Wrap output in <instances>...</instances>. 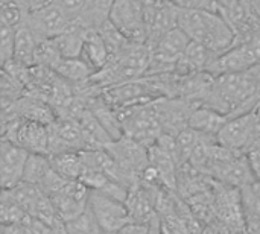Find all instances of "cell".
Here are the masks:
<instances>
[{
  "label": "cell",
  "instance_id": "obj_1",
  "mask_svg": "<svg viewBox=\"0 0 260 234\" xmlns=\"http://www.w3.org/2000/svg\"><path fill=\"white\" fill-rule=\"evenodd\" d=\"M178 27L190 38L216 55L233 49L238 35L222 12L178 9Z\"/></svg>",
  "mask_w": 260,
  "mask_h": 234
},
{
  "label": "cell",
  "instance_id": "obj_2",
  "mask_svg": "<svg viewBox=\"0 0 260 234\" xmlns=\"http://www.w3.org/2000/svg\"><path fill=\"white\" fill-rule=\"evenodd\" d=\"M149 64L151 47L148 44L129 43L123 50L111 56L107 67L94 73L90 82L102 90L125 82L137 81L148 75Z\"/></svg>",
  "mask_w": 260,
  "mask_h": 234
},
{
  "label": "cell",
  "instance_id": "obj_3",
  "mask_svg": "<svg viewBox=\"0 0 260 234\" xmlns=\"http://www.w3.org/2000/svg\"><path fill=\"white\" fill-rule=\"evenodd\" d=\"M117 113L122 122L123 136L148 148L155 145L163 134V128L155 110V101L119 108Z\"/></svg>",
  "mask_w": 260,
  "mask_h": 234
},
{
  "label": "cell",
  "instance_id": "obj_4",
  "mask_svg": "<svg viewBox=\"0 0 260 234\" xmlns=\"http://www.w3.org/2000/svg\"><path fill=\"white\" fill-rule=\"evenodd\" d=\"M110 21L131 43L146 44L148 24L142 0H114Z\"/></svg>",
  "mask_w": 260,
  "mask_h": 234
},
{
  "label": "cell",
  "instance_id": "obj_5",
  "mask_svg": "<svg viewBox=\"0 0 260 234\" xmlns=\"http://www.w3.org/2000/svg\"><path fill=\"white\" fill-rule=\"evenodd\" d=\"M88 207L107 234H116L133 221L126 203L96 190H90Z\"/></svg>",
  "mask_w": 260,
  "mask_h": 234
},
{
  "label": "cell",
  "instance_id": "obj_6",
  "mask_svg": "<svg viewBox=\"0 0 260 234\" xmlns=\"http://www.w3.org/2000/svg\"><path fill=\"white\" fill-rule=\"evenodd\" d=\"M24 23L41 41L55 40L73 26V21L55 3L29 12Z\"/></svg>",
  "mask_w": 260,
  "mask_h": 234
},
{
  "label": "cell",
  "instance_id": "obj_7",
  "mask_svg": "<svg viewBox=\"0 0 260 234\" xmlns=\"http://www.w3.org/2000/svg\"><path fill=\"white\" fill-rule=\"evenodd\" d=\"M49 198L61 221L67 222L81 215L88 207L90 189L81 181L66 180L64 184Z\"/></svg>",
  "mask_w": 260,
  "mask_h": 234
},
{
  "label": "cell",
  "instance_id": "obj_8",
  "mask_svg": "<svg viewBox=\"0 0 260 234\" xmlns=\"http://www.w3.org/2000/svg\"><path fill=\"white\" fill-rule=\"evenodd\" d=\"M104 149L126 171L140 177L149 166V148L123 136L110 142Z\"/></svg>",
  "mask_w": 260,
  "mask_h": 234
},
{
  "label": "cell",
  "instance_id": "obj_9",
  "mask_svg": "<svg viewBox=\"0 0 260 234\" xmlns=\"http://www.w3.org/2000/svg\"><path fill=\"white\" fill-rule=\"evenodd\" d=\"M30 152L20 145L2 139L0 143V181L2 189H12L23 181Z\"/></svg>",
  "mask_w": 260,
  "mask_h": 234
},
{
  "label": "cell",
  "instance_id": "obj_10",
  "mask_svg": "<svg viewBox=\"0 0 260 234\" xmlns=\"http://www.w3.org/2000/svg\"><path fill=\"white\" fill-rule=\"evenodd\" d=\"M253 125H254V114L253 110L247 114L230 117L224 128L216 136L218 145L236 151V152H247L251 143L253 136Z\"/></svg>",
  "mask_w": 260,
  "mask_h": 234
},
{
  "label": "cell",
  "instance_id": "obj_11",
  "mask_svg": "<svg viewBox=\"0 0 260 234\" xmlns=\"http://www.w3.org/2000/svg\"><path fill=\"white\" fill-rule=\"evenodd\" d=\"M149 166L158 174L163 186L169 192H175L178 189V161L172 154L165 151L157 143L149 146Z\"/></svg>",
  "mask_w": 260,
  "mask_h": 234
},
{
  "label": "cell",
  "instance_id": "obj_12",
  "mask_svg": "<svg viewBox=\"0 0 260 234\" xmlns=\"http://www.w3.org/2000/svg\"><path fill=\"white\" fill-rule=\"evenodd\" d=\"M41 40L32 32V29L23 23L17 27L15 34V52H14V64L30 69L37 65V50Z\"/></svg>",
  "mask_w": 260,
  "mask_h": 234
},
{
  "label": "cell",
  "instance_id": "obj_13",
  "mask_svg": "<svg viewBox=\"0 0 260 234\" xmlns=\"http://www.w3.org/2000/svg\"><path fill=\"white\" fill-rule=\"evenodd\" d=\"M229 119H230L229 116H225L210 107L198 105L189 119V128H192L197 132H201L204 136L216 139V136L224 128V125L229 122Z\"/></svg>",
  "mask_w": 260,
  "mask_h": 234
},
{
  "label": "cell",
  "instance_id": "obj_14",
  "mask_svg": "<svg viewBox=\"0 0 260 234\" xmlns=\"http://www.w3.org/2000/svg\"><path fill=\"white\" fill-rule=\"evenodd\" d=\"M81 58L88 64V67L93 70V73L101 72L110 62L111 53L98 30H90L87 34Z\"/></svg>",
  "mask_w": 260,
  "mask_h": 234
},
{
  "label": "cell",
  "instance_id": "obj_15",
  "mask_svg": "<svg viewBox=\"0 0 260 234\" xmlns=\"http://www.w3.org/2000/svg\"><path fill=\"white\" fill-rule=\"evenodd\" d=\"M113 3L114 0H87L75 23L87 30H99V27L110 20Z\"/></svg>",
  "mask_w": 260,
  "mask_h": 234
},
{
  "label": "cell",
  "instance_id": "obj_16",
  "mask_svg": "<svg viewBox=\"0 0 260 234\" xmlns=\"http://www.w3.org/2000/svg\"><path fill=\"white\" fill-rule=\"evenodd\" d=\"M88 32L90 30L73 23V26L70 29H67L62 35H59L58 38H55L52 41L55 43V46H56V49L62 58H66V59L81 58L84 43H85Z\"/></svg>",
  "mask_w": 260,
  "mask_h": 234
},
{
  "label": "cell",
  "instance_id": "obj_17",
  "mask_svg": "<svg viewBox=\"0 0 260 234\" xmlns=\"http://www.w3.org/2000/svg\"><path fill=\"white\" fill-rule=\"evenodd\" d=\"M49 158H50L52 168L66 180L79 181L84 171H85V164H84V158H82L81 151L62 152L58 155H52Z\"/></svg>",
  "mask_w": 260,
  "mask_h": 234
},
{
  "label": "cell",
  "instance_id": "obj_18",
  "mask_svg": "<svg viewBox=\"0 0 260 234\" xmlns=\"http://www.w3.org/2000/svg\"><path fill=\"white\" fill-rule=\"evenodd\" d=\"M52 174H53V168H52L49 155L30 154L26 169H24L23 181L43 189V186L46 184V181L49 180Z\"/></svg>",
  "mask_w": 260,
  "mask_h": 234
},
{
  "label": "cell",
  "instance_id": "obj_19",
  "mask_svg": "<svg viewBox=\"0 0 260 234\" xmlns=\"http://www.w3.org/2000/svg\"><path fill=\"white\" fill-rule=\"evenodd\" d=\"M0 215H2V224L11 225V224H29L30 216L24 212V209L12 198V195L3 189L2 192V201H0Z\"/></svg>",
  "mask_w": 260,
  "mask_h": 234
},
{
  "label": "cell",
  "instance_id": "obj_20",
  "mask_svg": "<svg viewBox=\"0 0 260 234\" xmlns=\"http://www.w3.org/2000/svg\"><path fill=\"white\" fill-rule=\"evenodd\" d=\"M29 15V8L24 0H0V23L18 27Z\"/></svg>",
  "mask_w": 260,
  "mask_h": 234
},
{
  "label": "cell",
  "instance_id": "obj_21",
  "mask_svg": "<svg viewBox=\"0 0 260 234\" xmlns=\"http://www.w3.org/2000/svg\"><path fill=\"white\" fill-rule=\"evenodd\" d=\"M64 224L69 234H107L94 218L90 207H87L81 215Z\"/></svg>",
  "mask_w": 260,
  "mask_h": 234
},
{
  "label": "cell",
  "instance_id": "obj_22",
  "mask_svg": "<svg viewBox=\"0 0 260 234\" xmlns=\"http://www.w3.org/2000/svg\"><path fill=\"white\" fill-rule=\"evenodd\" d=\"M99 35L102 37V40L105 41V44H107V47H108V50H110V53H111V56H114V55H117L120 50H123L131 41L110 21V20H107L101 27H99Z\"/></svg>",
  "mask_w": 260,
  "mask_h": 234
},
{
  "label": "cell",
  "instance_id": "obj_23",
  "mask_svg": "<svg viewBox=\"0 0 260 234\" xmlns=\"http://www.w3.org/2000/svg\"><path fill=\"white\" fill-rule=\"evenodd\" d=\"M15 34H17V27L0 23V56H2L3 67L14 61Z\"/></svg>",
  "mask_w": 260,
  "mask_h": 234
},
{
  "label": "cell",
  "instance_id": "obj_24",
  "mask_svg": "<svg viewBox=\"0 0 260 234\" xmlns=\"http://www.w3.org/2000/svg\"><path fill=\"white\" fill-rule=\"evenodd\" d=\"M174 6L184 11H210L221 12L218 0H169Z\"/></svg>",
  "mask_w": 260,
  "mask_h": 234
},
{
  "label": "cell",
  "instance_id": "obj_25",
  "mask_svg": "<svg viewBox=\"0 0 260 234\" xmlns=\"http://www.w3.org/2000/svg\"><path fill=\"white\" fill-rule=\"evenodd\" d=\"M85 2L87 0H55L53 3L58 5L66 12V15L75 23L85 6Z\"/></svg>",
  "mask_w": 260,
  "mask_h": 234
},
{
  "label": "cell",
  "instance_id": "obj_26",
  "mask_svg": "<svg viewBox=\"0 0 260 234\" xmlns=\"http://www.w3.org/2000/svg\"><path fill=\"white\" fill-rule=\"evenodd\" d=\"M157 222H154V224H157ZM154 224H145V222L131 221L129 224H126L123 228H120L116 234H151L152 228H154Z\"/></svg>",
  "mask_w": 260,
  "mask_h": 234
},
{
  "label": "cell",
  "instance_id": "obj_27",
  "mask_svg": "<svg viewBox=\"0 0 260 234\" xmlns=\"http://www.w3.org/2000/svg\"><path fill=\"white\" fill-rule=\"evenodd\" d=\"M245 157H247V161H248V166L251 169L254 180L260 181V148L245 152Z\"/></svg>",
  "mask_w": 260,
  "mask_h": 234
},
{
  "label": "cell",
  "instance_id": "obj_28",
  "mask_svg": "<svg viewBox=\"0 0 260 234\" xmlns=\"http://www.w3.org/2000/svg\"><path fill=\"white\" fill-rule=\"evenodd\" d=\"M2 234H35L29 224H11V225H3Z\"/></svg>",
  "mask_w": 260,
  "mask_h": 234
},
{
  "label": "cell",
  "instance_id": "obj_29",
  "mask_svg": "<svg viewBox=\"0 0 260 234\" xmlns=\"http://www.w3.org/2000/svg\"><path fill=\"white\" fill-rule=\"evenodd\" d=\"M46 234H69V233H67L66 224H64V222H61V224H58V225H55V227L49 228Z\"/></svg>",
  "mask_w": 260,
  "mask_h": 234
},
{
  "label": "cell",
  "instance_id": "obj_30",
  "mask_svg": "<svg viewBox=\"0 0 260 234\" xmlns=\"http://www.w3.org/2000/svg\"><path fill=\"white\" fill-rule=\"evenodd\" d=\"M235 2H236V0H218V3H219V6H221V12L227 11Z\"/></svg>",
  "mask_w": 260,
  "mask_h": 234
}]
</instances>
